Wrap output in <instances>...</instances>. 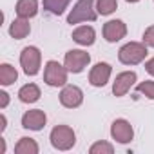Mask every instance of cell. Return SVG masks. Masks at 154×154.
Wrapping results in <instances>:
<instances>
[{
  "instance_id": "cell-23",
  "label": "cell",
  "mask_w": 154,
  "mask_h": 154,
  "mask_svg": "<svg viewBox=\"0 0 154 154\" xmlns=\"http://www.w3.org/2000/svg\"><path fill=\"white\" fill-rule=\"evenodd\" d=\"M143 44L149 45V47H154V26L147 27L145 33H143Z\"/></svg>"
},
{
  "instance_id": "cell-22",
  "label": "cell",
  "mask_w": 154,
  "mask_h": 154,
  "mask_svg": "<svg viewBox=\"0 0 154 154\" xmlns=\"http://www.w3.org/2000/svg\"><path fill=\"white\" fill-rule=\"evenodd\" d=\"M112 145L111 143H107V141H98V143H94L91 149H89V152L91 154H112Z\"/></svg>"
},
{
  "instance_id": "cell-6",
  "label": "cell",
  "mask_w": 154,
  "mask_h": 154,
  "mask_svg": "<svg viewBox=\"0 0 154 154\" xmlns=\"http://www.w3.org/2000/svg\"><path fill=\"white\" fill-rule=\"evenodd\" d=\"M89 62H91V56L82 49H72L65 53V67L71 72H82Z\"/></svg>"
},
{
  "instance_id": "cell-4",
  "label": "cell",
  "mask_w": 154,
  "mask_h": 154,
  "mask_svg": "<svg viewBox=\"0 0 154 154\" xmlns=\"http://www.w3.org/2000/svg\"><path fill=\"white\" fill-rule=\"evenodd\" d=\"M44 82L51 87H62L67 82V67L60 65L58 62L51 60L45 63L44 69Z\"/></svg>"
},
{
  "instance_id": "cell-25",
  "label": "cell",
  "mask_w": 154,
  "mask_h": 154,
  "mask_svg": "<svg viewBox=\"0 0 154 154\" xmlns=\"http://www.w3.org/2000/svg\"><path fill=\"white\" fill-rule=\"evenodd\" d=\"M145 69H147V72H149V74H152V76H154V58H150V60L145 63Z\"/></svg>"
},
{
  "instance_id": "cell-8",
  "label": "cell",
  "mask_w": 154,
  "mask_h": 154,
  "mask_svg": "<svg viewBox=\"0 0 154 154\" xmlns=\"http://www.w3.org/2000/svg\"><path fill=\"white\" fill-rule=\"evenodd\" d=\"M111 65L109 63H105V62H100V63H96L93 69H91V74H89V82H91V85H94V87H103L107 82H109V78H111Z\"/></svg>"
},
{
  "instance_id": "cell-18",
  "label": "cell",
  "mask_w": 154,
  "mask_h": 154,
  "mask_svg": "<svg viewBox=\"0 0 154 154\" xmlns=\"http://www.w3.org/2000/svg\"><path fill=\"white\" fill-rule=\"evenodd\" d=\"M69 2H71V0H42L44 9L49 11L51 15H56V17H60L65 11V8L69 6Z\"/></svg>"
},
{
  "instance_id": "cell-9",
  "label": "cell",
  "mask_w": 154,
  "mask_h": 154,
  "mask_svg": "<svg viewBox=\"0 0 154 154\" xmlns=\"http://www.w3.org/2000/svg\"><path fill=\"white\" fill-rule=\"evenodd\" d=\"M111 136L118 143H129L134 136V131H132V127L127 120H116L111 127Z\"/></svg>"
},
{
  "instance_id": "cell-2",
  "label": "cell",
  "mask_w": 154,
  "mask_h": 154,
  "mask_svg": "<svg viewBox=\"0 0 154 154\" xmlns=\"http://www.w3.org/2000/svg\"><path fill=\"white\" fill-rule=\"evenodd\" d=\"M76 143L74 131L67 125H56L51 131V145L58 150H69Z\"/></svg>"
},
{
  "instance_id": "cell-5",
  "label": "cell",
  "mask_w": 154,
  "mask_h": 154,
  "mask_svg": "<svg viewBox=\"0 0 154 154\" xmlns=\"http://www.w3.org/2000/svg\"><path fill=\"white\" fill-rule=\"evenodd\" d=\"M40 60H42V54L36 47L29 45V47H24L22 49V54H20V65L24 67V72L29 74V76H35L40 69Z\"/></svg>"
},
{
  "instance_id": "cell-14",
  "label": "cell",
  "mask_w": 154,
  "mask_h": 154,
  "mask_svg": "<svg viewBox=\"0 0 154 154\" xmlns=\"http://www.w3.org/2000/svg\"><path fill=\"white\" fill-rule=\"evenodd\" d=\"M38 13L36 0H18L17 2V15L20 18H33Z\"/></svg>"
},
{
  "instance_id": "cell-3",
  "label": "cell",
  "mask_w": 154,
  "mask_h": 154,
  "mask_svg": "<svg viewBox=\"0 0 154 154\" xmlns=\"http://www.w3.org/2000/svg\"><path fill=\"white\" fill-rule=\"evenodd\" d=\"M85 20H89V22L96 20V11H94L93 0H78L67 17L69 24H78V22H85Z\"/></svg>"
},
{
  "instance_id": "cell-17",
  "label": "cell",
  "mask_w": 154,
  "mask_h": 154,
  "mask_svg": "<svg viewBox=\"0 0 154 154\" xmlns=\"http://www.w3.org/2000/svg\"><path fill=\"white\" fill-rule=\"evenodd\" d=\"M17 78H18V72L13 65L9 63L0 65V84L2 85H11L13 82H17Z\"/></svg>"
},
{
  "instance_id": "cell-19",
  "label": "cell",
  "mask_w": 154,
  "mask_h": 154,
  "mask_svg": "<svg viewBox=\"0 0 154 154\" xmlns=\"http://www.w3.org/2000/svg\"><path fill=\"white\" fill-rule=\"evenodd\" d=\"M17 154H36L38 152V145L33 138H20V141L15 147Z\"/></svg>"
},
{
  "instance_id": "cell-10",
  "label": "cell",
  "mask_w": 154,
  "mask_h": 154,
  "mask_svg": "<svg viewBox=\"0 0 154 154\" xmlns=\"http://www.w3.org/2000/svg\"><path fill=\"white\" fill-rule=\"evenodd\" d=\"M45 114L44 111L40 109H33V111H27L24 116H22V127L24 129H29V131H42L44 125H45Z\"/></svg>"
},
{
  "instance_id": "cell-16",
  "label": "cell",
  "mask_w": 154,
  "mask_h": 154,
  "mask_svg": "<svg viewBox=\"0 0 154 154\" xmlns=\"http://www.w3.org/2000/svg\"><path fill=\"white\" fill-rule=\"evenodd\" d=\"M18 98H20V102H24V103H33V102H36V100L40 98V89H38L35 84H27V85H24V87L18 91Z\"/></svg>"
},
{
  "instance_id": "cell-11",
  "label": "cell",
  "mask_w": 154,
  "mask_h": 154,
  "mask_svg": "<svg viewBox=\"0 0 154 154\" xmlns=\"http://www.w3.org/2000/svg\"><path fill=\"white\" fill-rule=\"evenodd\" d=\"M136 82V72L134 71H125V72H120L116 76V80L112 84V93L114 96H123L127 94V91L131 89V85Z\"/></svg>"
},
{
  "instance_id": "cell-7",
  "label": "cell",
  "mask_w": 154,
  "mask_h": 154,
  "mask_svg": "<svg viewBox=\"0 0 154 154\" xmlns=\"http://www.w3.org/2000/svg\"><path fill=\"white\" fill-rule=\"evenodd\" d=\"M84 102V93L80 87H76V85H65L60 93V103L67 109H74V107H78L82 105Z\"/></svg>"
},
{
  "instance_id": "cell-21",
  "label": "cell",
  "mask_w": 154,
  "mask_h": 154,
  "mask_svg": "<svg viewBox=\"0 0 154 154\" xmlns=\"http://www.w3.org/2000/svg\"><path fill=\"white\" fill-rule=\"evenodd\" d=\"M136 91L141 93V94H145L149 100H154V82L145 80V82H141V84L136 85Z\"/></svg>"
},
{
  "instance_id": "cell-15",
  "label": "cell",
  "mask_w": 154,
  "mask_h": 154,
  "mask_svg": "<svg viewBox=\"0 0 154 154\" xmlns=\"http://www.w3.org/2000/svg\"><path fill=\"white\" fill-rule=\"evenodd\" d=\"M29 31H31V26H29L27 18H17V20H13V24L9 27V35L17 40L26 38L29 35Z\"/></svg>"
},
{
  "instance_id": "cell-1",
  "label": "cell",
  "mask_w": 154,
  "mask_h": 154,
  "mask_svg": "<svg viewBox=\"0 0 154 154\" xmlns=\"http://www.w3.org/2000/svg\"><path fill=\"white\" fill-rule=\"evenodd\" d=\"M147 56V45L145 44H138V42H129L125 44L120 53H118V58L122 63L125 65H136L140 62H143Z\"/></svg>"
},
{
  "instance_id": "cell-26",
  "label": "cell",
  "mask_w": 154,
  "mask_h": 154,
  "mask_svg": "<svg viewBox=\"0 0 154 154\" xmlns=\"http://www.w3.org/2000/svg\"><path fill=\"white\" fill-rule=\"evenodd\" d=\"M127 2H138V0H127Z\"/></svg>"
},
{
  "instance_id": "cell-24",
  "label": "cell",
  "mask_w": 154,
  "mask_h": 154,
  "mask_svg": "<svg viewBox=\"0 0 154 154\" xmlns=\"http://www.w3.org/2000/svg\"><path fill=\"white\" fill-rule=\"evenodd\" d=\"M0 98H2V102H0V107L4 109V107L9 103V96H8V93H4V91H2V93H0Z\"/></svg>"
},
{
  "instance_id": "cell-12",
  "label": "cell",
  "mask_w": 154,
  "mask_h": 154,
  "mask_svg": "<svg viewBox=\"0 0 154 154\" xmlns=\"http://www.w3.org/2000/svg\"><path fill=\"white\" fill-rule=\"evenodd\" d=\"M127 35V26L122 20H109L103 26V36L107 42H118Z\"/></svg>"
},
{
  "instance_id": "cell-13",
  "label": "cell",
  "mask_w": 154,
  "mask_h": 154,
  "mask_svg": "<svg viewBox=\"0 0 154 154\" xmlns=\"http://www.w3.org/2000/svg\"><path fill=\"white\" fill-rule=\"evenodd\" d=\"M94 38H96V33L91 26H82L72 31V40L80 45H93Z\"/></svg>"
},
{
  "instance_id": "cell-20",
  "label": "cell",
  "mask_w": 154,
  "mask_h": 154,
  "mask_svg": "<svg viewBox=\"0 0 154 154\" xmlns=\"http://www.w3.org/2000/svg\"><path fill=\"white\" fill-rule=\"evenodd\" d=\"M116 8H118L116 0H98L96 2V11L100 15H111L116 11Z\"/></svg>"
}]
</instances>
